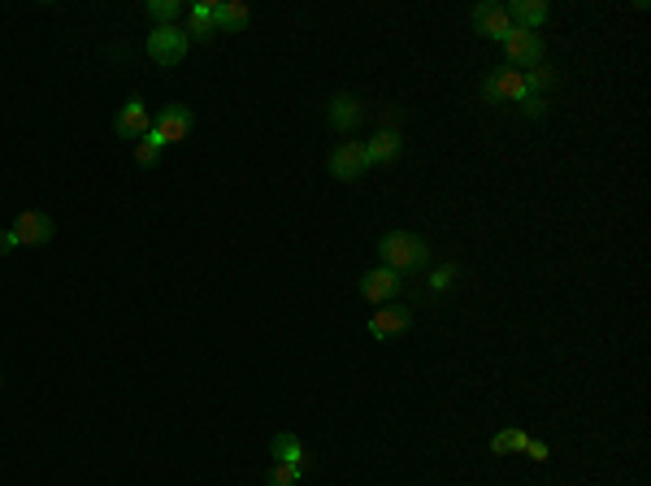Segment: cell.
Masks as SVG:
<instances>
[{
  "label": "cell",
  "instance_id": "17",
  "mask_svg": "<svg viewBox=\"0 0 651 486\" xmlns=\"http://www.w3.org/2000/svg\"><path fill=\"white\" fill-rule=\"evenodd\" d=\"M270 452H274L278 464H300L304 469V443L296 435H274L270 438Z\"/></svg>",
  "mask_w": 651,
  "mask_h": 486
},
{
  "label": "cell",
  "instance_id": "8",
  "mask_svg": "<svg viewBox=\"0 0 651 486\" xmlns=\"http://www.w3.org/2000/svg\"><path fill=\"white\" fill-rule=\"evenodd\" d=\"M113 130H118L122 140H135V144H139V140L152 130V118H148V109H144V100H139V96L126 100L122 113L113 118Z\"/></svg>",
  "mask_w": 651,
  "mask_h": 486
},
{
  "label": "cell",
  "instance_id": "15",
  "mask_svg": "<svg viewBox=\"0 0 651 486\" xmlns=\"http://www.w3.org/2000/svg\"><path fill=\"white\" fill-rule=\"evenodd\" d=\"M248 22H252V14L244 0H218V9H213V26L218 31H244Z\"/></svg>",
  "mask_w": 651,
  "mask_h": 486
},
{
  "label": "cell",
  "instance_id": "6",
  "mask_svg": "<svg viewBox=\"0 0 651 486\" xmlns=\"http://www.w3.org/2000/svg\"><path fill=\"white\" fill-rule=\"evenodd\" d=\"M482 96L486 100H513V104H522V100L530 96L526 92V74L513 70V66H504V70H495L486 83H482Z\"/></svg>",
  "mask_w": 651,
  "mask_h": 486
},
{
  "label": "cell",
  "instance_id": "18",
  "mask_svg": "<svg viewBox=\"0 0 651 486\" xmlns=\"http://www.w3.org/2000/svg\"><path fill=\"white\" fill-rule=\"evenodd\" d=\"M526 443H530L526 430H500V435L491 438V452L495 456H513V452H526Z\"/></svg>",
  "mask_w": 651,
  "mask_h": 486
},
{
  "label": "cell",
  "instance_id": "9",
  "mask_svg": "<svg viewBox=\"0 0 651 486\" xmlns=\"http://www.w3.org/2000/svg\"><path fill=\"white\" fill-rule=\"evenodd\" d=\"M361 295H365V300H374V304H391V300L400 295V274H396V269H387V266L370 269V274L361 278Z\"/></svg>",
  "mask_w": 651,
  "mask_h": 486
},
{
  "label": "cell",
  "instance_id": "23",
  "mask_svg": "<svg viewBox=\"0 0 651 486\" xmlns=\"http://www.w3.org/2000/svg\"><path fill=\"white\" fill-rule=\"evenodd\" d=\"M451 283H456V269H451V266L434 269V278H430V287H434V292H448Z\"/></svg>",
  "mask_w": 651,
  "mask_h": 486
},
{
  "label": "cell",
  "instance_id": "11",
  "mask_svg": "<svg viewBox=\"0 0 651 486\" xmlns=\"http://www.w3.org/2000/svg\"><path fill=\"white\" fill-rule=\"evenodd\" d=\"M474 31L477 35H486V40H504L508 31H513V18H508V9L504 4H474Z\"/></svg>",
  "mask_w": 651,
  "mask_h": 486
},
{
  "label": "cell",
  "instance_id": "4",
  "mask_svg": "<svg viewBox=\"0 0 651 486\" xmlns=\"http://www.w3.org/2000/svg\"><path fill=\"white\" fill-rule=\"evenodd\" d=\"M504 52H508V66L522 74L534 70V66H543V40L534 35V31H522V26H513L508 35H504Z\"/></svg>",
  "mask_w": 651,
  "mask_h": 486
},
{
  "label": "cell",
  "instance_id": "20",
  "mask_svg": "<svg viewBox=\"0 0 651 486\" xmlns=\"http://www.w3.org/2000/svg\"><path fill=\"white\" fill-rule=\"evenodd\" d=\"M300 464H278L274 461V469L265 473V486H300Z\"/></svg>",
  "mask_w": 651,
  "mask_h": 486
},
{
  "label": "cell",
  "instance_id": "19",
  "mask_svg": "<svg viewBox=\"0 0 651 486\" xmlns=\"http://www.w3.org/2000/svg\"><path fill=\"white\" fill-rule=\"evenodd\" d=\"M148 14L156 18V26H178L183 4H178V0H148Z\"/></svg>",
  "mask_w": 651,
  "mask_h": 486
},
{
  "label": "cell",
  "instance_id": "1",
  "mask_svg": "<svg viewBox=\"0 0 651 486\" xmlns=\"http://www.w3.org/2000/svg\"><path fill=\"white\" fill-rule=\"evenodd\" d=\"M378 256H382V266L396 269V274H417L430 261V243L422 235H413V230H387L378 239Z\"/></svg>",
  "mask_w": 651,
  "mask_h": 486
},
{
  "label": "cell",
  "instance_id": "16",
  "mask_svg": "<svg viewBox=\"0 0 651 486\" xmlns=\"http://www.w3.org/2000/svg\"><path fill=\"white\" fill-rule=\"evenodd\" d=\"M361 113H365L361 100L348 96V92H339V96L330 100V126H334V130H352V126L361 122Z\"/></svg>",
  "mask_w": 651,
  "mask_h": 486
},
{
  "label": "cell",
  "instance_id": "22",
  "mask_svg": "<svg viewBox=\"0 0 651 486\" xmlns=\"http://www.w3.org/2000/svg\"><path fill=\"white\" fill-rule=\"evenodd\" d=\"M135 161H139L144 170H152V166L161 161V148H156V144H152V140H148V135H144V140L135 144Z\"/></svg>",
  "mask_w": 651,
  "mask_h": 486
},
{
  "label": "cell",
  "instance_id": "14",
  "mask_svg": "<svg viewBox=\"0 0 651 486\" xmlns=\"http://www.w3.org/2000/svg\"><path fill=\"white\" fill-rule=\"evenodd\" d=\"M504 9H508L513 26H522V31H534V26L548 22V4H543V0H513V4H504Z\"/></svg>",
  "mask_w": 651,
  "mask_h": 486
},
{
  "label": "cell",
  "instance_id": "13",
  "mask_svg": "<svg viewBox=\"0 0 651 486\" xmlns=\"http://www.w3.org/2000/svg\"><path fill=\"white\" fill-rule=\"evenodd\" d=\"M213 9H218V0H201V4H192V18H187V40H201V44H209L213 40Z\"/></svg>",
  "mask_w": 651,
  "mask_h": 486
},
{
  "label": "cell",
  "instance_id": "26",
  "mask_svg": "<svg viewBox=\"0 0 651 486\" xmlns=\"http://www.w3.org/2000/svg\"><path fill=\"white\" fill-rule=\"evenodd\" d=\"M13 248H18L13 230H0V256H4V252H13Z\"/></svg>",
  "mask_w": 651,
  "mask_h": 486
},
{
  "label": "cell",
  "instance_id": "7",
  "mask_svg": "<svg viewBox=\"0 0 651 486\" xmlns=\"http://www.w3.org/2000/svg\"><path fill=\"white\" fill-rule=\"evenodd\" d=\"M365 170H370V157H365V144H361V140H348V144H339L330 152V174H334V178L352 183V178H361Z\"/></svg>",
  "mask_w": 651,
  "mask_h": 486
},
{
  "label": "cell",
  "instance_id": "3",
  "mask_svg": "<svg viewBox=\"0 0 651 486\" xmlns=\"http://www.w3.org/2000/svg\"><path fill=\"white\" fill-rule=\"evenodd\" d=\"M192 49V40H187V31L183 26H152L148 35V57L156 66H178L183 57Z\"/></svg>",
  "mask_w": 651,
  "mask_h": 486
},
{
  "label": "cell",
  "instance_id": "2",
  "mask_svg": "<svg viewBox=\"0 0 651 486\" xmlns=\"http://www.w3.org/2000/svg\"><path fill=\"white\" fill-rule=\"evenodd\" d=\"M187 135H192V109H187V104H165V109L156 113V122H152V130H148V140L156 148L183 144Z\"/></svg>",
  "mask_w": 651,
  "mask_h": 486
},
{
  "label": "cell",
  "instance_id": "21",
  "mask_svg": "<svg viewBox=\"0 0 651 486\" xmlns=\"http://www.w3.org/2000/svg\"><path fill=\"white\" fill-rule=\"evenodd\" d=\"M551 83H556V74H551L548 66H534V70L526 74V92H530V96H539V92H548Z\"/></svg>",
  "mask_w": 651,
  "mask_h": 486
},
{
  "label": "cell",
  "instance_id": "25",
  "mask_svg": "<svg viewBox=\"0 0 651 486\" xmlns=\"http://www.w3.org/2000/svg\"><path fill=\"white\" fill-rule=\"evenodd\" d=\"M522 109H526L530 118H543V113H548V100H543V96H526V100H522Z\"/></svg>",
  "mask_w": 651,
  "mask_h": 486
},
{
  "label": "cell",
  "instance_id": "5",
  "mask_svg": "<svg viewBox=\"0 0 651 486\" xmlns=\"http://www.w3.org/2000/svg\"><path fill=\"white\" fill-rule=\"evenodd\" d=\"M9 230H13L18 248H44V243H52V235H57L52 218H49V213H40V209H26V213H18Z\"/></svg>",
  "mask_w": 651,
  "mask_h": 486
},
{
  "label": "cell",
  "instance_id": "10",
  "mask_svg": "<svg viewBox=\"0 0 651 486\" xmlns=\"http://www.w3.org/2000/svg\"><path fill=\"white\" fill-rule=\"evenodd\" d=\"M408 321H413V313L404 304H378V313L370 317V335L374 339H391V335L408 330Z\"/></svg>",
  "mask_w": 651,
  "mask_h": 486
},
{
  "label": "cell",
  "instance_id": "12",
  "mask_svg": "<svg viewBox=\"0 0 651 486\" xmlns=\"http://www.w3.org/2000/svg\"><path fill=\"white\" fill-rule=\"evenodd\" d=\"M400 148H404L400 130H378L374 140L365 144V157H370V166H391L400 157Z\"/></svg>",
  "mask_w": 651,
  "mask_h": 486
},
{
  "label": "cell",
  "instance_id": "24",
  "mask_svg": "<svg viewBox=\"0 0 651 486\" xmlns=\"http://www.w3.org/2000/svg\"><path fill=\"white\" fill-rule=\"evenodd\" d=\"M526 456H530V461H548L551 447L543 443V438H530V443H526Z\"/></svg>",
  "mask_w": 651,
  "mask_h": 486
}]
</instances>
